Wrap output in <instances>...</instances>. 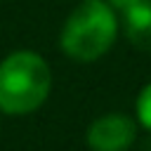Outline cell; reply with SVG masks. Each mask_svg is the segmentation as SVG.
<instances>
[{"label":"cell","instance_id":"obj_1","mask_svg":"<svg viewBox=\"0 0 151 151\" xmlns=\"http://www.w3.org/2000/svg\"><path fill=\"white\" fill-rule=\"evenodd\" d=\"M118 35L116 9L106 0H83L64 21L59 47L76 61H97Z\"/></svg>","mask_w":151,"mask_h":151},{"label":"cell","instance_id":"obj_2","mask_svg":"<svg viewBox=\"0 0 151 151\" xmlns=\"http://www.w3.org/2000/svg\"><path fill=\"white\" fill-rule=\"evenodd\" d=\"M52 87L47 61L31 50H19L0 61V111L24 116L42 106Z\"/></svg>","mask_w":151,"mask_h":151},{"label":"cell","instance_id":"obj_3","mask_svg":"<svg viewBox=\"0 0 151 151\" xmlns=\"http://www.w3.org/2000/svg\"><path fill=\"white\" fill-rule=\"evenodd\" d=\"M137 137V125L130 116L109 113L97 118L87 130V144L92 151H127Z\"/></svg>","mask_w":151,"mask_h":151},{"label":"cell","instance_id":"obj_4","mask_svg":"<svg viewBox=\"0 0 151 151\" xmlns=\"http://www.w3.org/2000/svg\"><path fill=\"white\" fill-rule=\"evenodd\" d=\"M123 28L127 40L151 52V0H134L123 9Z\"/></svg>","mask_w":151,"mask_h":151},{"label":"cell","instance_id":"obj_5","mask_svg":"<svg viewBox=\"0 0 151 151\" xmlns=\"http://www.w3.org/2000/svg\"><path fill=\"white\" fill-rule=\"evenodd\" d=\"M137 116H139L142 125L151 130V83H149V85L139 92V97H137Z\"/></svg>","mask_w":151,"mask_h":151},{"label":"cell","instance_id":"obj_6","mask_svg":"<svg viewBox=\"0 0 151 151\" xmlns=\"http://www.w3.org/2000/svg\"><path fill=\"white\" fill-rule=\"evenodd\" d=\"M106 2H109V5L113 7V9H118V12H123V9H125L127 5H132L134 0H106Z\"/></svg>","mask_w":151,"mask_h":151}]
</instances>
